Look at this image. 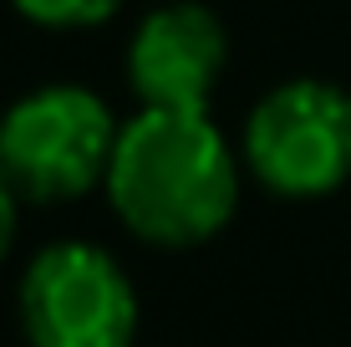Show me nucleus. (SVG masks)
<instances>
[{
	"label": "nucleus",
	"mask_w": 351,
	"mask_h": 347,
	"mask_svg": "<svg viewBox=\"0 0 351 347\" xmlns=\"http://www.w3.org/2000/svg\"><path fill=\"white\" fill-rule=\"evenodd\" d=\"M224 62V21L204 0H168L138 21L128 41V87L143 107H209Z\"/></svg>",
	"instance_id": "obj_5"
},
{
	"label": "nucleus",
	"mask_w": 351,
	"mask_h": 347,
	"mask_svg": "<svg viewBox=\"0 0 351 347\" xmlns=\"http://www.w3.org/2000/svg\"><path fill=\"white\" fill-rule=\"evenodd\" d=\"M112 214L163 250L204 245L239 210V159L209 107H143L107 164Z\"/></svg>",
	"instance_id": "obj_1"
},
{
	"label": "nucleus",
	"mask_w": 351,
	"mask_h": 347,
	"mask_svg": "<svg viewBox=\"0 0 351 347\" xmlns=\"http://www.w3.org/2000/svg\"><path fill=\"white\" fill-rule=\"evenodd\" d=\"M117 133L107 102L92 87L77 82H51L36 87L0 117V174L16 184L21 199L56 205V199H82L87 189L107 184Z\"/></svg>",
	"instance_id": "obj_2"
},
{
	"label": "nucleus",
	"mask_w": 351,
	"mask_h": 347,
	"mask_svg": "<svg viewBox=\"0 0 351 347\" xmlns=\"http://www.w3.org/2000/svg\"><path fill=\"white\" fill-rule=\"evenodd\" d=\"M31 26H46V31H87V26H102L123 10V0H10Z\"/></svg>",
	"instance_id": "obj_6"
},
{
	"label": "nucleus",
	"mask_w": 351,
	"mask_h": 347,
	"mask_svg": "<svg viewBox=\"0 0 351 347\" xmlns=\"http://www.w3.org/2000/svg\"><path fill=\"white\" fill-rule=\"evenodd\" d=\"M21 332L31 347H132L138 342V286L87 240L36 250L16 291Z\"/></svg>",
	"instance_id": "obj_4"
},
{
	"label": "nucleus",
	"mask_w": 351,
	"mask_h": 347,
	"mask_svg": "<svg viewBox=\"0 0 351 347\" xmlns=\"http://www.w3.org/2000/svg\"><path fill=\"white\" fill-rule=\"evenodd\" d=\"M16 184H10L5 174H0V260L10 256V245H16Z\"/></svg>",
	"instance_id": "obj_7"
},
{
	"label": "nucleus",
	"mask_w": 351,
	"mask_h": 347,
	"mask_svg": "<svg viewBox=\"0 0 351 347\" xmlns=\"http://www.w3.org/2000/svg\"><path fill=\"white\" fill-rule=\"evenodd\" d=\"M245 164L280 199H326L351 179V92L321 77L270 87L245 117Z\"/></svg>",
	"instance_id": "obj_3"
}]
</instances>
